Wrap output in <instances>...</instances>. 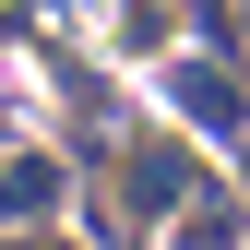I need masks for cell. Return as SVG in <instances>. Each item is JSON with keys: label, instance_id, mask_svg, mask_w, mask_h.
<instances>
[{"label": "cell", "instance_id": "cell-1", "mask_svg": "<svg viewBox=\"0 0 250 250\" xmlns=\"http://www.w3.org/2000/svg\"><path fill=\"white\" fill-rule=\"evenodd\" d=\"M155 83H167V107L191 119L203 143H227V155H250V83H238V72H214V60H191V36H179L167 60H155Z\"/></svg>", "mask_w": 250, "mask_h": 250}, {"label": "cell", "instance_id": "cell-3", "mask_svg": "<svg viewBox=\"0 0 250 250\" xmlns=\"http://www.w3.org/2000/svg\"><path fill=\"white\" fill-rule=\"evenodd\" d=\"M48 203H60L48 155H12V167H0V214H48Z\"/></svg>", "mask_w": 250, "mask_h": 250}, {"label": "cell", "instance_id": "cell-2", "mask_svg": "<svg viewBox=\"0 0 250 250\" xmlns=\"http://www.w3.org/2000/svg\"><path fill=\"white\" fill-rule=\"evenodd\" d=\"M179 36H191V0H107L96 12V48L107 60H167Z\"/></svg>", "mask_w": 250, "mask_h": 250}]
</instances>
